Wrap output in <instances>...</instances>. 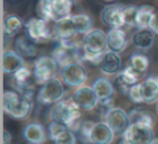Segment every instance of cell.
<instances>
[{"instance_id":"obj_1","label":"cell","mask_w":158,"mask_h":144,"mask_svg":"<svg viewBox=\"0 0 158 144\" xmlns=\"http://www.w3.org/2000/svg\"><path fill=\"white\" fill-rule=\"evenodd\" d=\"M107 35L101 29H92L84 38V61L100 65L107 51Z\"/></svg>"},{"instance_id":"obj_2","label":"cell","mask_w":158,"mask_h":144,"mask_svg":"<svg viewBox=\"0 0 158 144\" xmlns=\"http://www.w3.org/2000/svg\"><path fill=\"white\" fill-rule=\"evenodd\" d=\"M3 111L13 119L24 120L31 114L33 102L31 98L15 90H5Z\"/></svg>"},{"instance_id":"obj_3","label":"cell","mask_w":158,"mask_h":144,"mask_svg":"<svg viewBox=\"0 0 158 144\" xmlns=\"http://www.w3.org/2000/svg\"><path fill=\"white\" fill-rule=\"evenodd\" d=\"M81 117L80 107L75 103V101L66 99L55 103L51 112V118L53 121H56L61 125L74 129L78 124L79 118Z\"/></svg>"},{"instance_id":"obj_4","label":"cell","mask_w":158,"mask_h":144,"mask_svg":"<svg viewBox=\"0 0 158 144\" xmlns=\"http://www.w3.org/2000/svg\"><path fill=\"white\" fill-rule=\"evenodd\" d=\"M60 64L53 59V57L44 55L35 62L33 70V76L38 83H42L56 78L60 72Z\"/></svg>"},{"instance_id":"obj_5","label":"cell","mask_w":158,"mask_h":144,"mask_svg":"<svg viewBox=\"0 0 158 144\" xmlns=\"http://www.w3.org/2000/svg\"><path fill=\"white\" fill-rule=\"evenodd\" d=\"M123 137L130 144H153L155 142L153 126L141 122L130 125Z\"/></svg>"},{"instance_id":"obj_6","label":"cell","mask_w":158,"mask_h":144,"mask_svg":"<svg viewBox=\"0 0 158 144\" xmlns=\"http://www.w3.org/2000/svg\"><path fill=\"white\" fill-rule=\"evenodd\" d=\"M24 26L26 36L35 44H41L50 39V27L48 25V22L44 19L33 16L26 21Z\"/></svg>"},{"instance_id":"obj_7","label":"cell","mask_w":158,"mask_h":144,"mask_svg":"<svg viewBox=\"0 0 158 144\" xmlns=\"http://www.w3.org/2000/svg\"><path fill=\"white\" fill-rule=\"evenodd\" d=\"M63 83L57 78H53L42 85L37 94V101L40 105H51L57 103L63 99Z\"/></svg>"},{"instance_id":"obj_8","label":"cell","mask_w":158,"mask_h":144,"mask_svg":"<svg viewBox=\"0 0 158 144\" xmlns=\"http://www.w3.org/2000/svg\"><path fill=\"white\" fill-rule=\"evenodd\" d=\"M62 80L65 85L72 88H79L87 81V70L81 63L74 62L65 65L61 70Z\"/></svg>"},{"instance_id":"obj_9","label":"cell","mask_w":158,"mask_h":144,"mask_svg":"<svg viewBox=\"0 0 158 144\" xmlns=\"http://www.w3.org/2000/svg\"><path fill=\"white\" fill-rule=\"evenodd\" d=\"M105 122L110 126L115 134H125L131 125L129 118V114L126 113L123 109L119 107H113L105 115Z\"/></svg>"},{"instance_id":"obj_10","label":"cell","mask_w":158,"mask_h":144,"mask_svg":"<svg viewBox=\"0 0 158 144\" xmlns=\"http://www.w3.org/2000/svg\"><path fill=\"white\" fill-rule=\"evenodd\" d=\"M49 139L54 144H76L77 137L72 129L56 121H51L48 125Z\"/></svg>"},{"instance_id":"obj_11","label":"cell","mask_w":158,"mask_h":144,"mask_svg":"<svg viewBox=\"0 0 158 144\" xmlns=\"http://www.w3.org/2000/svg\"><path fill=\"white\" fill-rule=\"evenodd\" d=\"M101 21L110 28H121L126 25L123 7L119 5H108L101 11Z\"/></svg>"},{"instance_id":"obj_12","label":"cell","mask_w":158,"mask_h":144,"mask_svg":"<svg viewBox=\"0 0 158 144\" xmlns=\"http://www.w3.org/2000/svg\"><path fill=\"white\" fill-rule=\"evenodd\" d=\"M73 100L84 111H92L99 103V98L95 94L94 90L92 89V87L88 86H81L77 88L73 95Z\"/></svg>"},{"instance_id":"obj_13","label":"cell","mask_w":158,"mask_h":144,"mask_svg":"<svg viewBox=\"0 0 158 144\" xmlns=\"http://www.w3.org/2000/svg\"><path fill=\"white\" fill-rule=\"evenodd\" d=\"M53 34H54V37L60 42L72 41L78 34L76 25H75L74 21L72 19V15L55 22Z\"/></svg>"},{"instance_id":"obj_14","label":"cell","mask_w":158,"mask_h":144,"mask_svg":"<svg viewBox=\"0 0 158 144\" xmlns=\"http://www.w3.org/2000/svg\"><path fill=\"white\" fill-rule=\"evenodd\" d=\"M140 79H141L140 77H139L131 68L126 66L125 70L119 72L118 74L115 76L114 83H114V86H115V89L118 90L119 93L128 94L132 86L138 83Z\"/></svg>"},{"instance_id":"obj_15","label":"cell","mask_w":158,"mask_h":144,"mask_svg":"<svg viewBox=\"0 0 158 144\" xmlns=\"http://www.w3.org/2000/svg\"><path fill=\"white\" fill-rule=\"evenodd\" d=\"M141 93L145 104H155L158 102V76H148L141 83Z\"/></svg>"},{"instance_id":"obj_16","label":"cell","mask_w":158,"mask_h":144,"mask_svg":"<svg viewBox=\"0 0 158 144\" xmlns=\"http://www.w3.org/2000/svg\"><path fill=\"white\" fill-rule=\"evenodd\" d=\"M113 130L105 121L95 122L91 131L92 144H110L114 140Z\"/></svg>"},{"instance_id":"obj_17","label":"cell","mask_w":158,"mask_h":144,"mask_svg":"<svg viewBox=\"0 0 158 144\" xmlns=\"http://www.w3.org/2000/svg\"><path fill=\"white\" fill-rule=\"evenodd\" d=\"M149 64H151V60H149V57L145 53L140 52V51H135V52H133L130 55L127 66L131 68L142 79L145 76L147 70H148Z\"/></svg>"},{"instance_id":"obj_18","label":"cell","mask_w":158,"mask_h":144,"mask_svg":"<svg viewBox=\"0 0 158 144\" xmlns=\"http://www.w3.org/2000/svg\"><path fill=\"white\" fill-rule=\"evenodd\" d=\"M101 70L106 75H117L121 68V59L119 53L107 50L100 64Z\"/></svg>"},{"instance_id":"obj_19","label":"cell","mask_w":158,"mask_h":144,"mask_svg":"<svg viewBox=\"0 0 158 144\" xmlns=\"http://www.w3.org/2000/svg\"><path fill=\"white\" fill-rule=\"evenodd\" d=\"M23 137L31 144H42L47 139V132L41 124L31 122L23 130Z\"/></svg>"},{"instance_id":"obj_20","label":"cell","mask_w":158,"mask_h":144,"mask_svg":"<svg viewBox=\"0 0 158 144\" xmlns=\"http://www.w3.org/2000/svg\"><path fill=\"white\" fill-rule=\"evenodd\" d=\"M107 44L108 50L120 53L127 48L128 38L125 31L121 28H110L107 33Z\"/></svg>"},{"instance_id":"obj_21","label":"cell","mask_w":158,"mask_h":144,"mask_svg":"<svg viewBox=\"0 0 158 144\" xmlns=\"http://www.w3.org/2000/svg\"><path fill=\"white\" fill-rule=\"evenodd\" d=\"M24 66V60L23 57L16 51L9 50L3 53L2 57V67L6 74L13 75L18 72L21 67Z\"/></svg>"},{"instance_id":"obj_22","label":"cell","mask_w":158,"mask_h":144,"mask_svg":"<svg viewBox=\"0 0 158 144\" xmlns=\"http://www.w3.org/2000/svg\"><path fill=\"white\" fill-rule=\"evenodd\" d=\"M91 87L94 90L99 100H106V99L113 98L115 90H116L114 83L104 77H100V78L95 79Z\"/></svg>"},{"instance_id":"obj_23","label":"cell","mask_w":158,"mask_h":144,"mask_svg":"<svg viewBox=\"0 0 158 144\" xmlns=\"http://www.w3.org/2000/svg\"><path fill=\"white\" fill-rule=\"evenodd\" d=\"M74 1L73 0H52L53 22L70 16Z\"/></svg>"},{"instance_id":"obj_24","label":"cell","mask_w":158,"mask_h":144,"mask_svg":"<svg viewBox=\"0 0 158 144\" xmlns=\"http://www.w3.org/2000/svg\"><path fill=\"white\" fill-rule=\"evenodd\" d=\"M15 51L22 57H33L37 54V47L34 41H31L27 36H19L14 41Z\"/></svg>"},{"instance_id":"obj_25","label":"cell","mask_w":158,"mask_h":144,"mask_svg":"<svg viewBox=\"0 0 158 144\" xmlns=\"http://www.w3.org/2000/svg\"><path fill=\"white\" fill-rule=\"evenodd\" d=\"M154 40H155V34L149 28L139 29L132 37L133 44L141 50H147L151 48L154 44Z\"/></svg>"},{"instance_id":"obj_26","label":"cell","mask_w":158,"mask_h":144,"mask_svg":"<svg viewBox=\"0 0 158 144\" xmlns=\"http://www.w3.org/2000/svg\"><path fill=\"white\" fill-rule=\"evenodd\" d=\"M24 24V20L18 14H10L3 21V34L6 37H13L20 32Z\"/></svg>"},{"instance_id":"obj_27","label":"cell","mask_w":158,"mask_h":144,"mask_svg":"<svg viewBox=\"0 0 158 144\" xmlns=\"http://www.w3.org/2000/svg\"><path fill=\"white\" fill-rule=\"evenodd\" d=\"M155 12V9L149 5L139 7L135 19V27H138L139 29L149 28V24H151V21Z\"/></svg>"},{"instance_id":"obj_28","label":"cell","mask_w":158,"mask_h":144,"mask_svg":"<svg viewBox=\"0 0 158 144\" xmlns=\"http://www.w3.org/2000/svg\"><path fill=\"white\" fill-rule=\"evenodd\" d=\"M78 34L80 35H87L93 29V20L89 14L87 13H78L72 15Z\"/></svg>"},{"instance_id":"obj_29","label":"cell","mask_w":158,"mask_h":144,"mask_svg":"<svg viewBox=\"0 0 158 144\" xmlns=\"http://www.w3.org/2000/svg\"><path fill=\"white\" fill-rule=\"evenodd\" d=\"M94 124L95 122H93L92 120H84V121L78 122L76 127L73 129L77 132L78 140L82 144H92V142H91V131H92Z\"/></svg>"},{"instance_id":"obj_30","label":"cell","mask_w":158,"mask_h":144,"mask_svg":"<svg viewBox=\"0 0 158 144\" xmlns=\"http://www.w3.org/2000/svg\"><path fill=\"white\" fill-rule=\"evenodd\" d=\"M130 122L134 124V122H141V124H146L149 126L154 125V117L149 112L144 111V109L140 108H134L129 113Z\"/></svg>"},{"instance_id":"obj_31","label":"cell","mask_w":158,"mask_h":144,"mask_svg":"<svg viewBox=\"0 0 158 144\" xmlns=\"http://www.w3.org/2000/svg\"><path fill=\"white\" fill-rule=\"evenodd\" d=\"M38 18L44 19L47 22L53 21L52 12V0H39L36 7Z\"/></svg>"},{"instance_id":"obj_32","label":"cell","mask_w":158,"mask_h":144,"mask_svg":"<svg viewBox=\"0 0 158 144\" xmlns=\"http://www.w3.org/2000/svg\"><path fill=\"white\" fill-rule=\"evenodd\" d=\"M139 7L133 5H129L123 7V14H125L126 25L130 27H135V19L138 13Z\"/></svg>"},{"instance_id":"obj_33","label":"cell","mask_w":158,"mask_h":144,"mask_svg":"<svg viewBox=\"0 0 158 144\" xmlns=\"http://www.w3.org/2000/svg\"><path fill=\"white\" fill-rule=\"evenodd\" d=\"M128 96L135 104H142V103H144L142 98V93H141V83H138L134 86H132L129 93H128Z\"/></svg>"},{"instance_id":"obj_34","label":"cell","mask_w":158,"mask_h":144,"mask_svg":"<svg viewBox=\"0 0 158 144\" xmlns=\"http://www.w3.org/2000/svg\"><path fill=\"white\" fill-rule=\"evenodd\" d=\"M149 29H151L155 35H158V11L155 12V14L153 15L151 24H149Z\"/></svg>"},{"instance_id":"obj_35","label":"cell","mask_w":158,"mask_h":144,"mask_svg":"<svg viewBox=\"0 0 158 144\" xmlns=\"http://www.w3.org/2000/svg\"><path fill=\"white\" fill-rule=\"evenodd\" d=\"M11 142V135L7 130H3V144H10Z\"/></svg>"},{"instance_id":"obj_36","label":"cell","mask_w":158,"mask_h":144,"mask_svg":"<svg viewBox=\"0 0 158 144\" xmlns=\"http://www.w3.org/2000/svg\"><path fill=\"white\" fill-rule=\"evenodd\" d=\"M118 144H130V143H129V142H128V140L126 139L125 137H123V139H121L120 141L118 142Z\"/></svg>"},{"instance_id":"obj_37","label":"cell","mask_w":158,"mask_h":144,"mask_svg":"<svg viewBox=\"0 0 158 144\" xmlns=\"http://www.w3.org/2000/svg\"><path fill=\"white\" fill-rule=\"evenodd\" d=\"M104 1H110H110H116V0H104Z\"/></svg>"},{"instance_id":"obj_38","label":"cell","mask_w":158,"mask_h":144,"mask_svg":"<svg viewBox=\"0 0 158 144\" xmlns=\"http://www.w3.org/2000/svg\"><path fill=\"white\" fill-rule=\"evenodd\" d=\"M157 115H158V104H157Z\"/></svg>"},{"instance_id":"obj_39","label":"cell","mask_w":158,"mask_h":144,"mask_svg":"<svg viewBox=\"0 0 158 144\" xmlns=\"http://www.w3.org/2000/svg\"><path fill=\"white\" fill-rule=\"evenodd\" d=\"M153 144H157V143H155V142H154V143H153Z\"/></svg>"}]
</instances>
